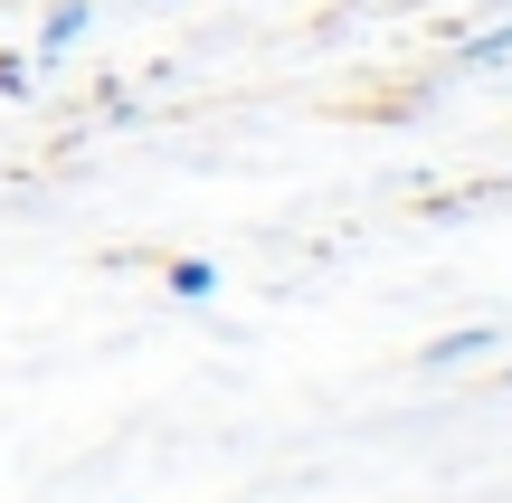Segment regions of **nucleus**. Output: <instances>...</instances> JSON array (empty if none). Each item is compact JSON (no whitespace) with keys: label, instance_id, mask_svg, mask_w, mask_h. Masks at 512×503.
<instances>
[{"label":"nucleus","instance_id":"f03ea898","mask_svg":"<svg viewBox=\"0 0 512 503\" xmlns=\"http://www.w3.org/2000/svg\"><path fill=\"white\" fill-rule=\"evenodd\" d=\"M76 29H86V0H57V10L38 19V48H67Z\"/></svg>","mask_w":512,"mask_h":503},{"label":"nucleus","instance_id":"f257e3e1","mask_svg":"<svg viewBox=\"0 0 512 503\" xmlns=\"http://www.w3.org/2000/svg\"><path fill=\"white\" fill-rule=\"evenodd\" d=\"M494 323H465V333H446V342H427V352H418V371H456V361H484V352H494Z\"/></svg>","mask_w":512,"mask_h":503}]
</instances>
